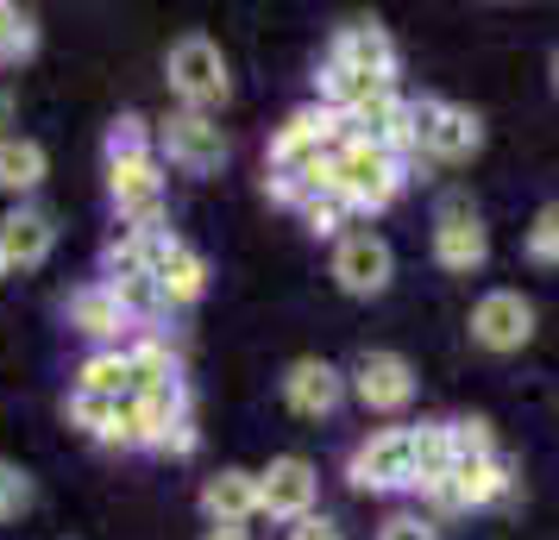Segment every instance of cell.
Instances as JSON below:
<instances>
[{
    "label": "cell",
    "mask_w": 559,
    "mask_h": 540,
    "mask_svg": "<svg viewBox=\"0 0 559 540\" xmlns=\"http://www.w3.org/2000/svg\"><path fill=\"white\" fill-rule=\"evenodd\" d=\"M340 396H346V377H340L328 359H296L289 371H283V403H289L296 415H308V421L333 415Z\"/></svg>",
    "instance_id": "obj_15"
},
{
    "label": "cell",
    "mask_w": 559,
    "mask_h": 540,
    "mask_svg": "<svg viewBox=\"0 0 559 540\" xmlns=\"http://www.w3.org/2000/svg\"><path fill=\"white\" fill-rule=\"evenodd\" d=\"M453 471V421H428L415 428V490L440 484Z\"/></svg>",
    "instance_id": "obj_21"
},
{
    "label": "cell",
    "mask_w": 559,
    "mask_h": 540,
    "mask_svg": "<svg viewBox=\"0 0 559 540\" xmlns=\"http://www.w3.org/2000/svg\"><path fill=\"white\" fill-rule=\"evenodd\" d=\"M139 152H152V145H145V120H139V113H120L114 132H107V157H139Z\"/></svg>",
    "instance_id": "obj_27"
},
{
    "label": "cell",
    "mask_w": 559,
    "mask_h": 540,
    "mask_svg": "<svg viewBox=\"0 0 559 540\" xmlns=\"http://www.w3.org/2000/svg\"><path fill=\"white\" fill-rule=\"evenodd\" d=\"M509 484H515L509 459L490 453V459H453V471H447L440 484H428L421 496H428L433 509H484V503L509 496Z\"/></svg>",
    "instance_id": "obj_7"
},
{
    "label": "cell",
    "mask_w": 559,
    "mask_h": 540,
    "mask_svg": "<svg viewBox=\"0 0 559 540\" xmlns=\"http://www.w3.org/2000/svg\"><path fill=\"white\" fill-rule=\"evenodd\" d=\"M340 70H353V76H378V82H396V45H390V32L383 26H340L333 38V57Z\"/></svg>",
    "instance_id": "obj_16"
},
{
    "label": "cell",
    "mask_w": 559,
    "mask_h": 540,
    "mask_svg": "<svg viewBox=\"0 0 559 540\" xmlns=\"http://www.w3.org/2000/svg\"><path fill=\"white\" fill-rule=\"evenodd\" d=\"M497 453V434H490V421L472 415V421H453V459H490Z\"/></svg>",
    "instance_id": "obj_24"
},
{
    "label": "cell",
    "mask_w": 559,
    "mask_h": 540,
    "mask_svg": "<svg viewBox=\"0 0 559 540\" xmlns=\"http://www.w3.org/2000/svg\"><path fill=\"white\" fill-rule=\"evenodd\" d=\"M390 271H396V257H390V245H383L378 232H346L340 252H333V284L346 289V296H383Z\"/></svg>",
    "instance_id": "obj_11"
},
{
    "label": "cell",
    "mask_w": 559,
    "mask_h": 540,
    "mask_svg": "<svg viewBox=\"0 0 559 540\" xmlns=\"http://www.w3.org/2000/svg\"><path fill=\"white\" fill-rule=\"evenodd\" d=\"M70 327L88 334V339H114L120 327H127V309H120V296H114L107 284H88V289L70 296Z\"/></svg>",
    "instance_id": "obj_19"
},
{
    "label": "cell",
    "mask_w": 559,
    "mask_h": 540,
    "mask_svg": "<svg viewBox=\"0 0 559 540\" xmlns=\"http://www.w3.org/2000/svg\"><path fill=\"white\" fill-rule=\"evenodd\" d=\"M314 465L308 459H271V471H258V509L277 521H302L314 515Z\"/></svg>",
    "instance_id": "obj_13"
},
{
    "label": "cell",
    "mask_w": 559,
    "mask_h": 540,
    "mask_svg": "<svg viewBox=\"0 0 559 540\" xmlns=\"http://www.w3.org/2000/svg\"><path fill=\"white\" fill-rule=\"evenodd\" d=\"M472 339H478L484 352H522L534 339V309L515 289H490L472 309Z\"/></svg>",
    "instance_id": "obj_10"
},
{
    "label": "cell",
    "mask_w": 559,
    "mask_h": 540,
    "mask_svg": "<svg viewBox=\"0 0 559 540\" xmlns=\"http://www.w3.org/2000/svg\"><path fill=\"white\" fill-rule=\"evenodd\" d=\"M157 152L170 157L177 170H189V177H207V170L227 164V132L214 127L207 113L182 107V113H170V120L157 127Z\"/></svg>",
    "instance_id": "obj_6"
},
{
    "label": "cell",
    "mask_w": 559,
    "mask_h": 540,
    "mask_svg": "<svg viewBox=\"0 0 559 540\" xmlns=\"http://www.w3.org/2000/svg\"><path fill=\"white\" fill-rule=\"evenodd\" d=\"M202 540H252V535H246V528H207Z\"/></svg>",
    "instance_id": "obj_32"
},
{
    "label": "cell",
    "mask_w": 559,
    "mask_h": 540,
    "mask_svg": "<svg viewBox=\"0 0 559 540\" xmlns=\"http://www.w3.org/2000/svg\"><path fill=\"white\" fill-rule=\"evenodd\" d=\"M32 503V484H26V471H13V465H0V521L13 509H26Z\"/></svg>",
    "instance_id": "obj_28"
},
{
    "label": "cell",
    "mask_w": 559,
    "mask_h": 540,
    "mask_svg": "<svg viewBox=\"0 0 559 540\" xmlns=\"http://www.w3.org/2000/svg\"><path fill=\"white\" fill-rule=\"evenodd\" d=\"M51 252H57V220L45 207H13L0 220V264H7V277L13 271H38Z\"/></svg>",
    "instance_id": "obj_14"
},
{
    "label": "cell",
    "mask_w": 559,
    "mask_h": 540,
    "mask_svg": "<svg viewBox=\"0 0 559 540\" xmlns=\"http://www.w3.org/2000/svg\"><path fill=\"white\" fill-rule=\"evenodd\" d=\"M145 271H152L157 296H164V309H189V302H202L207 289V264L189 245H182L177 232H145Z\"/></svg>",
    "instance_id": "obj_5"
},
{
    "label": "cell",
    "mask_w": 559,
    "mask_h": 540,
    "mask_svg": "<svg viewBox=\"0 0 559 540\" xmlns=\"http://www.w3.org/2000/svg\"><path fill=\"white\" fill-rule=\"evenodd\" d=\"M408 132H415V152L440 157V164H459L484 145V127L472 107L453 101H408Z\"/></svg>",
    "instance_id": "obj_3"
},
{
    "label": "cell",
    "mask_w": 559,
    "mask_h": 540,
    "mask_svg": "<svg viewBox=\"0 0 559 540\" xmlns=\"http://www.w3.org/2000/svg\"><path fill=\"white\" fill-rule=\"evenodd\" d=\"M0 277H7V264H0Z\"/></svg>",
    "instance_id": "obj_33"
},
{
    "label": "cell",
    "mask_w": 559,
    "mask_h": 540,
    "mask_svg": "<svg viewBox=\"0 0 559 540\" xmlns=\"http://www.w3.org/2000/svg\"><path fill=\"white\" fill-rule=\"evenodd\" d=\"M164 453H195V428H189V421H177V428L164 434Z\"/></svg>",
    "instance_id": "obj_31"
},
{
    "label": "cell",
    "mask_w": 559,
    "mask_h": 540,
    "mask_svg": "<svg viewBox=\"0 0 559 540\" xmlns=\"http://www.w3.org/2000/svg\"><path fill=\"white\" fill-rule=\"evenodd\" d=\"M383 540H433V528L421 521V515H396V521L383 528Z\"/></svg>",
    "instance_id": "obj_30"
},
{
    "label": "cell",
    "mask_w": 559,
    "mask_h": 540,
    "mask_svg": "<svg viewBox=\"0 0 559 540\" xmlns=\"http://www.w3.org/2000/svg\"><path fill=\"white\" fill-rule=\"evenodd\" d=\"M433 257H440V271H478L484 257H490V232H484L478 207L472 202H440V214H433Z\"/></svg>",
    "instance_id": "obj_9"
},
{
    "label": "cell",
    "mask_w": 559,
    "mask_h": 540,
    "mask_svg": "<svg viewBox=\"0 0 559 540\" xmlns=\"http://www.w3.org/2000/svg\"><path fill=\"white\" fill-rule=\"evenodd\" d=\"M202 509L214 528H246L258 515V478L252 471H214L202 484Z\"/></svg>",
    "instance_id": "obj_17"
},
{
    "label": "cell",
    "mask_w": 559,
    "mask_h": 540,
    "mask_svg": "<svg viewBox=\"0 0 559 540\" xmlns=\"http://www.w3.org/2000/svg\"><path fill=\"white\" fill-rule=\"evenodd\" d=\"M32 45H38L32 20L20 13V7H7V0H0V57H26Z\"/></svg>",
    "instance_id": "obj_25"
},
{
    "label": "cell",
    "mask_w": 559,
    "mask_h": 540,
    "mask_svg": "<svg viewBox=\"0 0 559 540\" xmlns=\"http://www.w3.org/2000/svg\"><path fill=\"white\" fill-rule=\"evenodd\" d=\"M528 257H540V264H559V202H547L540 214H534V227H528Z\"/></svg>",
    "instance_id": "obj_26"
},
{
    "label": "cell",
    "mask_w": 559,
    "mask_h": 540,
    "mask_svg": "<svg viewBox=\"0 0 559 540\" xmlns=\"http://www.w3.org/2000/svg\"><path fill=\"white\" fill-rule=\"evenodd\" d=\"M70 421L76 428H88L95 440H114V421H120V403H107V396H70Z\"/></svg>",
    "instance_id": "obj_23"
},
{
    "label": "cell",
    "mask_w": 559,
    "mask_h": 540,
    "mask_svg": "<svg viewBox=\"0 0 559 540\" xmlns=\"http://www.w3.org/2000/svg\"><path fill=\"white\" fill-rule=\"evenodd\" d=\"M107 189L127 232H157L164 227V164L152 152L139 157H107Z\"/></svg>",
    "instance_id": "obj_2"
},
{
    "label": "cell",
    "mask_w": 559,
    "mask_h": 540,
    "mask_svg": "<svg viewBox=\"0 0 559 540\" xmlns=\"http://www.w3.org/2000/svg\"><path fill=\"white\" fill-rule=\"evenodd\" d=\"M353 396L371 415H396V409L415 403V371H408V359H396V352H365V359L353 364Z\"/></svg>",
    "instance_id": "obj_12"
},
{
    "label": "cell",
    "mask_w": 559,
    "mask_h": 540,
    "mask_svg": "<svg viewBox=\"0 0 559 540\" xmlns=\"http://www.w3.org/2000/svg\"><path fill=\"white\" fill-rule=\"evenodd\" d=\"M289 540H346V535H340V521H333V515H302V521L289 528Z\"/></svg>",
    "instance_id": "obj_29"
},
{
    "label": "cell",
    "mask_w": 559,
    "mask_h": 540,
    "mask_svg": "<svg viewBox=\"0 0 559 540\" xmlns=\"http://www.w3.org/2000/svg\"><path fill=\"white\" fill-rule=\"evenodd\" d=\"M328 189L340 202L353 207H383L396 202V189H403V157L371 145V139H340V152H333V170H328Z\"/></svg>",
    "instance_id": "obj_1"
},
{
    "label": "cell",
    "mask_w": 559,
    "mask_h": 540,
    "mask_svg": "<svg viewBox=\"0 0 559 540\" xmlns=\"http://www.w3.org/2000/svg\"><path fill=\"white\" fill-rule=\"evenodd\" d=\"M45 182V145L38 139H0V189L7 195H32Z\"/></svg>",
    "instance_id": "obj_20"
},
{
    "label": "cell",
    "mask_w": 559,
    "mask_h": 540,
    "mask_svg": "<svg viewBox=\"0 0 559 540\" xmlns=\"http://www.w3.org/2000/svg\"><path fill=\"white\" fill-rule=\"evenodd\" d=\"M283 202H296V207H302V220H308L314 232H333V227H346V214H353V207L340 202L333 189H296V195H283Z\"/></svg>",
    "instance_id": "obj_22"
},
{
    "label": "cell",
    "mask_w": 559,
    "mask_h": 540,
    "mask_svg": "<svg viewBox=\"0 0 559 540\" xmlns=\"http://www.w3.org/2000/svg\"><path fill=\"white\" fill-rule=\"evenodd\" d=\"M358 490H408L415 484V428H378L353 453Z\"/></svg>",
    "instance_id": "obj_8"
},
{
    "label": "cell",
    "mask_w": 559,
    "mask_h": 540,
    "mask_svg": "<svg viewBox=\"0 0 559 540\" xmlns=\"http://www.w3.org/2000/svg\"><path fill=\"white\" fill-rule=\"evenodd\" d=\"M164 70H170V88L182 95V107L207 113L214 101H227V57L202 32H182L177 45H170V63Z\"/></svg>",
    "instance_id": "obj_4"
},
{
    "label": "cell",
    "mask_w": 559,
    "mask_h": 540,
    "mask_svg": "<svg viewBox=\"0 0 559 540\" xmlns=\"http://www.w3.org/2000/svg\"><path fill=\"white\" fill-rule=\"evenodd\" d=\"M76 389L82 396L127 403V396H139V364H132V352H95V359L76 371Z\"/></svg>",
    "instance_id": "obj_18"
}]
</instances>
